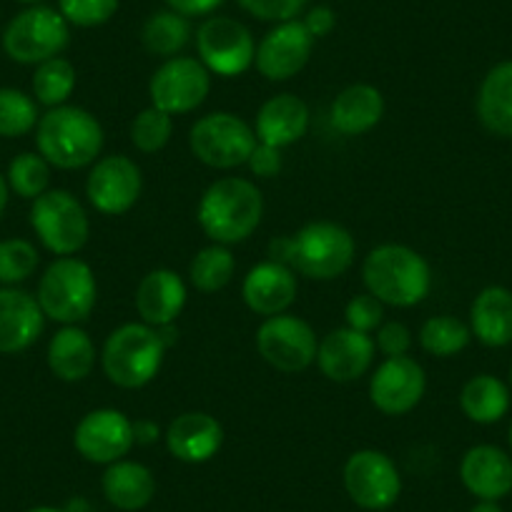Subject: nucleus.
<instances>
[{
	"label": "nucleus",
	"mask_w": 512,
	"mask_h": 512,
	"mask_svg": "<svg viewBox=\"0 0 512 512\" xmlns=\"http://www.w3.org/2000/svg\"><path fill=\"white\" fill-rule=\"evenodd\" d=\"M272 262L287 264L302 277L329 282L352 267L354 239L344 226L332 221H312L294 236H282L269 244Z\"/></svg>",
	"instance_id": "1"
},
{
	"label": "nucleus",
	"mask_w": 512,
	"mask_h": 512,
	"mask_svg": "<svg viewBox=\"0 0 512 512\" xmlns=\"http://www.w3.org/2000/svg\"><path fill=\"white\" fill-rule=\"evenodd\" d=\"M264 214L262 191L246 179H219L204 191L199 201L201 229L216 244H239L256 231Z\"/></svg>",
	"instance_id": "2"
},
{
	"label": "nucleus",
	"mask_w": 512,
	"mask_h": 512,
	"mask_svg": "<svg viewBox=\"0 0 512 512\" xmlns=\"http://www.w3.org/2000/svg\"><path fill=\"white\" fill-rule=\"evenodd\" d=\"M362 277L369 294L390 307H415L432 289L425 256L402 244H384L369 251Z\"/></svg>",
	"instance_id": "3"
},
{
	"label": "nucleus",
	"mask_w": 512,
	"mask_h": 512,
	"mask_svg": "<svg viewBox=\"0 0 512 512\" xmlns=\"http://www.w3.org/2000/svg\"><path fill=\"white\" fill-rule=\"evenodd\" d=\"M38 154L56 169H83L103 149V128L93 113L78 106H56L36 126Z\"/></svg>",
	"instance_id": "4"
},
{
	"label": "nucleus",
	"mask_w": 512,
	"mask_h": 512,
	"mask_svg": "<svg viewBox=\"0 0 512 512\" xmlns=\"http://www.w3.org/2000/svg\"><path fill=\"white\" fill-rule=\"evenodd\" d=\"M166 347L159 329L146 322L123 324L108 334L101 352V364L106 377L123 390H139L159 374L164 364Z\"/></svg>",
	"instance_id": "5"
},
{
	"label": "nucleus",
	"mask_w": 512,
	"mask_h": 512,
	"mask_svg": "<svg viewBox=\"0 0 512 512\" xmlns=\"http://www.w3.org/2000/svg\"><path fill=\"white\" fill-rule=\"evenodd\" d=\"M96 277L91 267L76 256H61L38 284V304L43 314L58 324H78L91 317L96 307Z\"/></svg>",
	"instance_id": "6"
},
{
	"label": "nucleus",
	"mask_w": 512,
	"mask_h": 512,
	"mask_svg": "<svg viewBox=\"0 0 512 512\" xmlns=\"http://www.w3.org/2000/svg\"><path fill=\"white\" fill-rule=\"evenodd\" d=\"M256 131L234 113L216 111L191 126L189 146L201 164L211 169H234L249 161L256 149Z\"/></svg>",
	"instance_id": "7"
},
{
	"label": "nucleus",
	"mask_w": 512,
	"mask_h": 512,
	"mask_svg": "<svg viewBox=\"0 0 512 512\" xmlns=\"http://www.w3.org/2000/svg\"><path fill=\"white\" fill-rule=\"evenodd\" d=\"M71 41L68 21L61 11L33 6L18 13L3 33V51L16 63H43L56 58Z\"/></svg>",
	"instance_id": "8"
},
{
	"label": "nucleus",
	"mask_w": 512,
	"mask_h": 512,
	"mask_svg": "<svg viewBox=\"0 0 512 512\" xmlns=\"http://www.w3.org/2000/svg\"><path fill=\"white\" fill-rule=\"evenodd\" d=\"M31 226L48 251L58 256H71L81 251L88 241L86 209L71 191L53 189L33 199Z\"/></svg>",
	"instance_id": "9"
},
{
	"label": "nucleus",
	"mask_w": 512,
	"mask_h": 512,
	"mask_svg": "<svg viewBox=\"0 0 512 512\" xmlns=\"http://www.w3.org/2000/svg\"><path fill=\"white\" fill-rule=\"evenodd\" d=\"M199 58L209 73L221 78H234L249 71L256 58L254 38L249 28L241 26L234 18L216 16L209 18L196 33Z\"/></svg>",
	"instance_id": "10"
},
{
	"label": "nucleus",
	"mask_w": 512,
	"mask_h": 512,
	"mask_svg": "<svg viewBox=\"0 0 512 512\" xmlns=\"http://www.w3.org/2000/svg\"><path fill=\"white\" fill-rule=\"evenodd\" d=\"M317 334L304 319L292 314L267 317L256 332V349L264 362L279 372H302L317 359Z\"/></svg>",
	"instance_id": "11"
},
{
	"label": "nucleus",
	"mask_w": 512,
	"mask_h": 512,
	"mask_svg": "<svg viewBox=\"0 0 512 512\" xmlns=\"http://www.w3.org/2000/svg\"><path fill=\"white\" fill-rule=\"evenodd\" d=\"M344 487L364 510H387L400 497L402 477L384 452L359 450L344 465Z\"/></svg>",
	"instance_id": "12"
},
{
	"label": "nucleus",
	"mask_w": 512,
	"mask_h": 512,
	"mask_svg": "<svg viewBox=\"0 0 512 512\" xmlns=\"http://www.w3.org/2000/svg\"><path fill=\"white\" fill-rule=\"evenodd\" d=\"M211 91V73L196 58H169L151 76L149 96L151 106L179 116L199 108Z\"/></svg>",
	"instance_id": "13"
},
{
	"label": "nucleus",
	"mask_w": 512,
	"mask_h": 512,
	"mask_svg": "<svg viewBox=\"0 0 512 512\" xmlns=\"http://www.w3.org/2000/svg\"><path fill=\"white\" fill-rule=\"evenodd\" d=\"M73 445L83 460L111 465L136 445L134 422L118 410H93L76 425Z\"/></svg>",
	"instance_id": "14"
},
{
	"label": "nucleus",
	"mask_w": 512,
	"mask_h": 512,
	"mask_svg": "<svg viewBox=\"0 0 512 512\" xmlns=\"http://www.w3.org/2000/svg\"><path fill=\"white\" fill-rule=\"evenodd\" d=\"M425 369L412 357H387L369 382V400L384 415H407L425 397Z\"/></svg>",
	"instance_id": "15"
},
{
	"label": "nucleus",
	"mask_w": 512,
	"mask_h": 512,
	"mask_svg": "<svg viewBox=\"0 0 512 512\" xmlns=\"http://www.w3.org/2000/svg\"><path fill=\"white\" fill-rule=\"evenodd\" d=\"M141 169L128 156H106L91 169L86 181V196L93 209L106 216L126 214L139 201Z\"/></svg>",
	"instance_id": "16"
},
{
	"label": "nucleus",
	"mask_w": 512,
	"mask_h": 512,
	"mask_svg": "<svg viewBox=\"0 0 512 512\" xmlns=\"http://www.w3.org/2000/svg\"><path fill=\"white\" fill-rule=\"evenodd\" d=\"M314 36L302 21H284L269 31L256 46V71L269 81H289L307 66L312 56Z\"/></svg>",
	"instance_id": "17"
},
{
	"label": "nucleus",
	"mask_w": 512,
	"mask_h": 512,
	"mask_svg": "<svg viewBox=\"0 0 512 512\" xmlns=\"http://www.w3.org/2000/svg\"><path fill=\"white\" fill-rule=\"evenodd\" d=\"M374 359V339L352 327L329 332L317 347V364L332 382H354L362 377Z\"/></svg>",
	"instance_id": "18"
},
{
	"label": "nucleus",
	"mask_w": 512,
	"mask_h": 512,
	"mask_svg": "<svg viewBox=\"0 0 512 512\" xmlns=\"http://www.w3.org/2000/svg\"><path fill=\"white\" fill-rule=\"evenodd\" d=\"M297 274L292 267L279 262H262L256 264L244 279L241 297L246 307L262 317H277L284 314L297 299Z\"/></svg>",
	"instance_id": "19"
},
{
	"label": "nucleus",
	"mask_w": 512,
	"mask_h": 512,
	"mask_svg": "<svg viewBox=\"0 0 512 512\" xmlns=\"http://www.w3.org/2000/svg\"><path fill=\"white\" fill-rule=\"evenodd\" d=\"M462 485L480 500H502L512 492V457L495 445H477L460 462Z\"/></svg>",
	"instance_id": "20"
},
{
	"label": "nucleus",
	"mask_w": 512,
	"mask_h": 512,
	"mask_svg": "<svg viewBox=\"0 0 512 512\" xmlns=\"http://www.w3.org/2000/svg\"><path fill=\"white\" fill-rule=\"evenodd\" d=\"M41 304L23 289H0V354H16L36 344L43 332Z\"/></svg>",
	"instance_id": "21"
},
{
	"label": "nucleus",
	"mask_w": 512,
	"mask_h": 512,
	"mask_svg": "<svg viewBox=\"0 0 512 512\" xmlns=\"http://www.w3.org/2000/svg\"><path fill=\"white\" fill-rule=\"evenodd\" d=\"M224 442L219 420L206 412H184L166 430V447L171 455L189 465L209 462Z\"/></svg>",
	"instance_id": "22"
},
{
	"label": "nucleus",
	"mask_w": 512,
	"mask_h": 512,
	"mask_svg": "<svg viewBox=\"0 0 512 512\" xmlns=\"http://www.w3.org/2000/svg\"><path fill=\"white\" fill-rule=\"evenodd\" d=\"M186 304V284L171 269H154L136 289V312L149 327L174 324Z\"/></svg>",
	"instance_id": "23"
},
{
	"label": "nucleus",
	"mask_w": 512,
	"mask_h": 512,
	"mask_svg": "<svg viewBox=\"0 0 512 512\" xmlns=\"http://www.w3.org/2000/svg\"><path fill=\"white\" fill-rule=\"evenodd\" d=\"M307 128L309 108L294 93H279L269 98L256 116V139L277 149L297 144L307 134Z\"/></svg>",
	"instance_id": "24"
},
{
	"label": "nucleus",
	"mask_w": 512,
	"mask_h": 512,
	"mask_svg": "<svg viewBox=\"0 0 512 512\" xmlns=\"http://www.w3.org/2000/svg\"><path fill=\"white\" fill-rule=\"evenodd\" d=\"M470 332L485 347H507L512 342V292L487 287L475 297L470 309Z\"/></svg>",
	"instance_id": "25"
},
{
	"label": "nucleus",
	"mask_w": 512,
	"mask_h": 512,
	"mask_svg": "<svg viewBox=\"0 0 512 512\" xmlns=\"http://www.w3.org/2000/svg\"><path fill=\"white\" fill-rule=\"evenodd\" d=\"M103 495L113 507L126 512H136L149 505L156 495L154 472L141 462L118 460L103 472Z\"/></svg>",
	"instance_id": "26"
},
{
	"label": "nucleus",
	"mask_w": 512,
	"mask_h": 512,
	"mask_svg": "<svg viewBox=\"0 0 512 512\" xmlns=\"http://www.w3.org/2000/svg\"><path fill=\"white\" fill-rule=\"evenodd\" d=\"M477 116L490 134L512 139V61L497 63L482 78Z\"/></svg>",
	"instance_id": "27"
},
{
	"label": "nucleus",
	"mask_w": 512,
	"mask_h": 512,
	"mask_svg": "<svg viewBox=\"0 0 512 512\" xmlns=\"http://www.w3.org/2000/svg\"><path fill=\"white\" fill-rule=\"evenodd\" d=\"M384 116L382 93L367 83L344 88L332 103V126L344 136H362L372 131Z\"/></svg>",
	"instance_id": "28"
},
{
	"label": "nucleus",
	"mask_w": 512,
	"mask_h": 512,
	"mask_svg": "<svg viewBox=\"0 0 512 512\" xmlns=\"http://www.w3.org/2000/svg\"><path fill=\"white\" fill-rule=\"evenodd\" d=\"M96 347L91 337L76 324H66L48 344V367L63 382H81L93 372Z\"/></svg>",
	"instance_id": "29"
},
{
	"label": "nucleus",
	"mask_w": 512,
	"mask_h": 512,
	"mask_svg": "<svg viewBox=\"0 0 512 512\" xmlns=\"http://www.w3.org/2000/svg\"><path fill=\"white\" fill-rule=\"evenodd\" d=\"M460 407L467 420L477 422V425H495L510 410L507 384L492 374H477L462 387Z\"/></svg>",
	"instance_id": "30"
},
{
	"label": "nucleus",
	"mask_w": 512,
	"mask_h": 512,
	"mask_svg": "<svg viewBox=\"0 0 512 512\" xmlns=\"http://www.w3.org/2000/svg\"><path fill=\"white\" fill-rule=\"evenodd\" d=\"M191 38V26L186 16L176 11H161L154 13L149 21L144 23L141 31V43L151 56L174 58L176 53L184 51L186 43Z\"/></svg>",
	"instance_id": "31"
},
{
	"label": "nucleus",
	"mask_w": 512,
	"mask_h": 512,
	"mask_svg": "<svg viewBox=\"0 0 512 512\" xmlns=\"http://www.w3.org/2000/svg\"><path fill=\"white\" fill-rule=\"evenodd\" d=\"M234 254L224 244H214L201 249L191 262L189 277L191 284L201 292H219L234 277Z\"/></svg>",
	"instance_id": "32"
},
{
	"label": "nucleus",
	"mask_w": 512,
	"mask_h": 512,
	"mask_svg": "<svg viewBox=\"0 0 512 512\" xmlns=\"http://www.w3.org/2000/svg\"><path fill=\"white\" fill-rule=\"evenodd\" d=\"M76 88V68L66 58H51L38 63L33 73V93L43 106H63Z\"/></svg>",
	"instance_id": "33"
},
{
	"label": "nucleus",
	"mask_w": 512,
	"mask_h": 512,
	"mask_svg": "<svg viewBox=\"0 0 512 512\" xmlns=\"http://www.w3.org/2000/svg\"><path fill=\"white\" fill-rule=\"evenodd\" d=\"M470 337V327L450 314L427 319L420 329L422 349L430 352L432 357H452V354L462 352L470 344Z\"/></svg>",
	"instance_id": "34"
},
{
	"label": "nucleus",
	"mask_w": 512,
	"mask_h": 512,
	"mask_svg": "<svg viewBox=\"0 0 512 512\" xmlns=\"http://www.w3.org/2000/svg\"><path fill=\"white\" fill-rule=\"evenodd\" d=\"M38 108L18 88H0V136L18 139L38 126Z\"/></svg>",
	"instance_id": "35"
},
{
	"label": "nucleus",
	"mask_w": 512,
	"mask_h": 512,
	"mask_svg": "<svg viewBox=\"0 0 512 512\" xmlns=\"http://www.w3.org/2000/svg\"><path fill=\"white\" fill-rule=\"evenodd\" d=\"M6 181L23 199H38L51 184V164L41 154H21L8 166Z\"/></svg>",
	"instance_id": "36"
},
{
	"label": "nucleus",
	"mask_w": 512,
	"mask_h": 512,
	"mask_svg": "<svg viewBox=\"0 0 512 512\" xmlns=\"http://www.w3.org/2000/svg\"><path fill=\"white\" fill-rule=\"evenodd\" d=\"M171 131H174V118H171V113L149 106L131 123V141L144 154H156V151H161L169 144Z\"/></svg>",
	"instance_id": "37"
},
{
	"label": "nucleus",
	"mask_w": 512,
	"mask_h": 512,
	"mask_svg": "<svg viewBox=\"0 0 512 512\" xmlns=\"http://www.w3.org/2000/svg\"><path fill=\"white\" fill-rule=\"evenodd\" d=\"M38 267V251L26 239L0 241V284L26 282Z\"/></svg>",
	"instance_id": "38"
},
{
	"label": "nucleus",
	"mask_w": 512,
	"mask_h": 512,
	"mask_svg": "<svg viewBox=\"0 0 512 512\" xmlns=\"http://www.w3.org/2000/svg\"><path fill=\"white\" fill-rule=\"evenodd\" d=\"M58 11L73 26L96 28L116 16L118 0H58Z\"/></svg>",
	"instance_id": "39"
},
{
	"label": "nucleus",
	"mask_w": 512,
	"mask_h": 512,
	"mask_svg": "<svg viewBox=\"0 0 512 512\" xmlns=\"http://www.w3.org/2000/svg\"><path fill=\"white\" fill-rule=\"evenodd\" d=\"M344 319H347V327L369 334L382 324L384 304L379 302L377 297H372L369 292L357 294V297L349 299L347 309H344Z\"/></svg>",
	"instance_id": "40"
},
{
	"label": "nucleus",
	"mask_w": 512,
	"mask_h": 512,
	"mask_svg": "<svg viewBox=\"0 0 512 512\" xmlns=\"http://www.w3.org/2000/svg\"><path fill=\"white\" fill-rule=\"evenodd\" d=\"M239 6L259 21H294L304 11L307 0H239Z\"/></svg>",
	"instance_id": "41"
},
{
	"label": "nucleus",
	"mask_w": 512,
	"mask_h": 512,
	"mask_svg": "<svg viewBox=\"0 0 512 512\" xmlns=\"http://www.w3.org/2000/svg\"><path fill=\"white\" fill-rule=\"evenodd\" d=\"M377 347L379 352L387 354V357H405L412 347L410 329L400 322L382 324L377 332Z\"/></svg>",
	"instance_id": "42"
},
{
	"label": "nucleus",
	"mask_w": 512,
	"mask_h": 512,
	"mask_svg": "<svg viewBox=\"0 0 512 512\" xmlns=\"http://www.w3.org/2000/svg\"><path fill=\"white\" fill-rule=\"evenodd\" d=\"M246 164H249V169L259 179H272V176H277L282 171V154H279L277 146H269L259 141Z\"/></svg>",
	"instance_id": "43"
},
{
	"label": "nucleus",
	"mask_w": 512,
	"mask_h": 512,
	"mask_svg": "<svg viewBox=\"0 0 512 512\" xmlns=\"http://www.w3.org/2000/svg\"><path fill=\"white\" fill-rule=\"evenodd\" d=\"M302 23L307 26V31L312 33L314 38H322V36H327V33H332L337 18H334L332 8L317 6V8H312V11L307 13V18H304Z\"/></svg>",
	"instance_id": "44"
},
{
	"label": "nucleus",
	"mask_w": 512,
	"mask_h": 512,
	"mask_svg": "<svg viewBox=\"0 0 512 512\" xmlns=\"http://www.w3.org/2000/svg\"><path fill=\"white\" fill-rule=\"evenodd\" d=\"M171 6V11L181 13V16H206V13L214 11L216 6H221L224 0H166Z\"/></svg>",
	"instance_id": "45"
},
{
	"label": "nucleus",
	"mask_w": 512,
	"mask_h": 512,
	"mask_svg": "<svg viewBox=\"0 0 512 512\" xmlns=\"http://www.w3.org/2000/svg\"><path fill=\"white\" fill-rule=\"evenodd\" d=\"M134 437L139 445H151V442L159 440V425L151 420H139L134 425Z\"/></svg>",
	"instance_id": "46"
},
{
	"label": "nucleus",
	"mask_w": 512,
	"mask_h": 512,
	"mask_svg": "<svg viewBox=\"0 0 512 512\" xmlns=\"http://www.w3.org/2000/svg\"><path fill=\"white\" fill-rule=\"evenodd\" d=\"M156 329H159V337H161V342H164L166 349H169L171 344L179 339V329H176L174 324H166V327H156Z\"/></svg>",
	"instance_id": "47"
},
{
	"label": "nucleus",
	"mask_w": 512,
	"mask_h": 512,
	"mask_svg": "<svg viewBox=\"0 0 512 512\" xmlns=\"http://www.w3.org/2000/svg\"><path fill=\"white\" fill-rule=\"evenodd\" d=\"M470 512H505V510H502V507L497 505V502H492V500H480L475 507H472Z\"/></svg>",
	"instance_id": "48"
},
{
	"label": "nucleus",
	"mask_w": 512,
	"mask_h": 512,
	"mask_svg": "<svg viewBox=\"0 0 512 512\" xmlns=\"http://www.w3.org/2000/svg\"><path fill=\"white\" fill-rule=\"evenodd\" d=\"M8 189H11V186H8L6 176L0 174V216H3V211H6L8 206Z\"/></svg>",
	"instance_id": "49"
},
{
	"label": "nucleus",
	"mask_w": 512,
	"mask_h": 512,
	"mask_svg": "<svg viewBox=\"0 0 512 512\" xmlns=\"http://www.w3.org/2000/svg\"><path fill=\"white\" fill-rule=\"evenodd\" d=\"M28 512H66V510H58V507H33Z\"/></svg>",
	"instance_id": "50"
},
{
	"label": "nucleus",
	"mask_w": 512,
	"mask_h": 512,
	"mask_svg": "<svg viewBox=\"0 0 512 512\" xmlns=\"http://www.w3.org/2000/svg\"><path fill=\"white\" fill-rule=\"evenodd\" d=\"M18 3H26V6H38L41 0H18Z\"/></svg>",
	"instance_id": "51"
},
{
	"label": "nucleus",
	"mask_w": 512,
	"mask_h": 512,
	"mask_svg": "<svg viewBox=\"0 0 512 512\" xmlns=\"http://www.w3.org/2000/svg\"><path fill=\"white\" fill-rule=\"evenodd\" d=\"M510 447H512V425H510Z\"/></svg>",
	"instance_id": "52"
},
{
	"label": "nucleus",
	"mask_w": 512,
	"mask_h": 512,
	"mask_svg": "<svg viewBox=\"0 0 512 512\" xmlns=\"http://www.w3.org/2000/svg\"><path fill=\"white\" fill-rule=\"evenodd\" d=\"M510 382H512V367H510Z\"/></svg>",
	"instance_id": "53"
}]
</instances>
